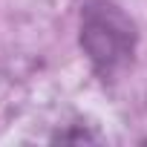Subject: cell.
I'll return each mask as SVG.
<instances>
[{
  "mask_svg": "<svg viewBox=\"0 0 147 147\" xmlns=\"http://www.w3.org/2000/svg\"><path fill=\"white\" fill-rule=\"evenodd\" d=\"M133 26L130 20L110 3H90L84 9L81 43L101 75H113L118 66L130 61L133 52Z\"/></svg>",
  "mask_w": 147,
  "mask_h": 147,
  "instance_id": "1",
  "label": "cell"
}]
</instances>
